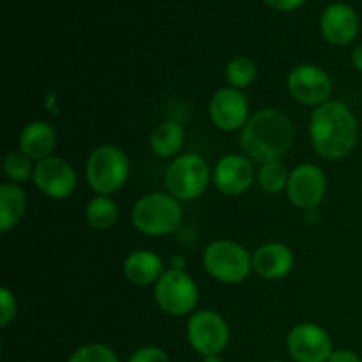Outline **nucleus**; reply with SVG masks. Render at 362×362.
<instances>
[{"label": "nucleus", "instance_id": "f257e3e1", "mask_svg": "<svg viewBox=\"0 0 362 362\" xmlns=\"http://www.w3.org/2000/svg\"><path fill=\"white\" fill-rule=\"evenodd\" d=\"M311 144L325 159H343L359 140V122L341 101H327L311 113Z\"/></svg>", "mask_w": 362, "mask_h": 362}, {"label": "nucleus", "instance_id": "f03ea898", "mask_svg": "<svg viewBox=\"0 0 362 362\" xmlns=\"http://www.w3.org/2000/svg\"><path fill=\"white\" fill-rule=\"evenodd\" d=\"M293 124L279 110H260L255 113L240 134V148L250 159L260 165L279 161L293 144Z\"/></svg>", "mask_w": 362, "mask_h": 362}, {"label": "nucleus", "instance_id": "7ed1b4c3", "mask_svg": "<svg viewBox=\"0 0 362 362\" xmlns=\"http://www.w3.org/2000/svg\"><path fill=\"white\" fill-rule=\"evenodd\" d=\"M182 209L179 200L168 193H148L136 202L133 209V225L145 235H168L179 228Z\"/></svg>", "mask_w": 362, "mask_h": 362}, {"label": "nucleus", "instance_id": "20e7f679", "mask_svg": "<svg viewBox=\"0 0 362 362\" xmlns=\"http://www.w3.org/2000/svg\"><path fill=\"white\" fill-rule=\"evenodd\" d=\"M129 177V159L122 148L115 145H101L94 148L87 161V180L98 194L119 191Z\"/></svg>", "mask_w": 362, "mask_h": 362}, {"label": "nucleus", "instance_id": "39448f33", "mask_svg": "<svg viewBox=\"0 0 362 362\" xmlns=\"http://www.w3.org/2000/svg\"><path fill=\"white\" fill-rule=\"evenodd\" d=\"M204 265L209 274L226 285H237L250 276L253 257L246 247L233 240H214L204 253Z\"/></svg>", "mask_w": 362, "mask_h": 362}, {"label": "nucleus", "instance_id": "423d86ee", "mask_svg": "<svg viewBox=\"0 0 362 362\" xmlns=\"http://www.w3.org/2000/svg\"><path fill=\"white\" fill-rule=\"evenodd\" d=\"M209 180H211L209 165L204 158L197 154H182L173 159L165 177L170 194L184 202L202 197L207 189Z\"/></svg>", "mask_w": 362, "mask_h": 362}, {"label": "nucleus", "instance_id": "0eeeda50", "mask_svg": "<svg viewBox=\"0 0 362 362\" xmlns=\"http://www.w3.org/2000/svg\"><path fill=\"white\" fill-rule=\"evenodd\" d=\"M154 299L165 313L184 317L197 308L198 286L182 269H170L156 283Z\"/></svg>", "mask_w": 362, "mask_h": 362}, {"label": "nucleus", "instance_id": "6e6552de", "mask_svg": "<svg viewBox=\"0 0 362 362\" xmlns=\"http://www.w3.org/2000/svg\"><path fill=\"white\" fill-rule=\"evenodd\" d=\"M187 339L200 356H218L230 341L228 324L216 311H198L187 322Z\"/></svg>", "mask_w": 362, "mask_h": 362}, {"label": "nucleus", "instance_id": "1a4fd4ad", "mask_svg": "<svg viewBox=\"0 0 362 362\" xmlns=\"http://www.w3.org/2000/svg\"><path fill=\"white\" fill-rule=\"evenodd\" d=\"M332 81L322 67L303 64L288 74V92L296 101L306 106H320L331 95Z\"/></svg>", "mask_w": 362, "mask_h": 362}, {"label": "nucleus", "instance_id": "9d476101", "mask_svg": "<svg viewBox=\"0 0 362 362\" xmlns=\"http://www.w3.org/2000/svg\"><path fill=\"white\" fill-rule=\"evenodd\" d=\"M286 346L296 362H327L332 356V341L325 329L310 322L290 331Z\"/></svg>", "mask_w": 362, "mask_h": 362}, {"label": "nucleus", "instance_id": "9b49d317", "mask_svg": "<svg viewBox=\"0 0 362 362\" xmlns=\"http://www.w3.org/2000/svg\"><path fill=\"white\" fill-rule=\"evenodd\" d=\"M325 189H327V182H325L324 172L311 163L297 166L290 173L288 186H286L290 202L303 211L317 209L324 200Z\"/></svg>", "mask_w": 362, "mask_h": 362}, {"label": "nucleus", "instance_id": "f8f14e48", "mask_svg": "<svg viewBox=\"0 0 362 362\" xmlns=\"http://www.w3.org/2000/svg\"><path fill=\"white\" fill-rule=\"evenodd\" d=\"M34 184L42 194L55 200L71 197L76 189L78 177L73 166L60 158H46L34 168Z\"/></svg>", "mask_w": 362, "mask_h": 362}, {"label": "nucleus", "instance_id": "ddd939ff", "mask_svg": "<svg viewBox=\"0 0 362 362\" xmlns=\"http://www.w3.org/2000/svg\"><path fill=\"white\" fill-rule=\"evenodd\" d=\"M209 115L218 129L232 133L247 124L250 105L247 98L237 88H219L211 99Z\"/></svg>", "mask_w": 362, "mask_h": 362}, {"label": "nucleus", "instance_id": "4468645a", "mask_svg": "<svg viewBox=\"0 0 362 362\" xmlns=\"http://www.w3.org/2000/svg\"><path fill=\"white\" fill-rule=\"evenodd\" d=\"M253 179V163L250 158L239 154H230L219 159L212 173L214 186L228 197H237L250 189Z\"/></svg>", "mask_w": 362, "mask_h": 362}, {"label": "nucleus", "instance_id": "2eb2a0df", "mask_svg": "<svg viewBox=\"0 0 362 362\" xmlns=\"http://www.w3.org/2000/svg\"><path fill=\"white\" fill-rule=\"evenodd\" d=\"M320 28L325 41L336 46H346L359 32V18L346 4H332L322 14Z\"/></svg>", "mask_w": 362, "mask_h": 362}, {"label": "nucleus", "instance_id": "dca6fc26", "mask_svg": "<svg viewBox=\"0 0 362 362\" xmlns=\"http://www.w3.org/2000/svg\"><path fill=\"white\" fill-rule=\"evenodd\" d=\"M293 267V253L281 243H269L258 247L253 257V269L265 279H281Z\"/></svg>", "mask_w": 362, "mask_h": 362}, {"label": "nucleus", "instance_id": "f3484780", "mask_svg": "<svg viewBox=\"0 0 362 362\" xmlns=\"http://www.w3.org/2000/svg\"><path fill=\"white\" fill-rule=\"evenodd\" d=\"M57 147V131L42 120L27 124L20 134V151L35 161L52 158Z\"/></svg>", "mask_w": 362, "mask_h": 362}, {"label": "nucleus", "instance_id": "a211bd4d", "mask_svg": "<svg viewBox=\"0 0 362 362\" xmlns=\"http://www.w3.org/2000/svg\"><path fill=\"white\" fill-rule=\"evenodd\" d=\"M124 274L133 285L147 286L163 276V262L148 250H136L124 262Z\"/></svg>", "mask_w": 362, "mask_h": 362}, {"label": "nucleus", "instance_id": "6ab92c4d", "mask_svg": "<svg viewBox=\"0 0 362 362\" xmlns=\"http://www.w3.org/2000/svg\"><path fill=\"white\" fill-rule=\"evenodd\" d=\"M27 211V194L14 182H4L0 186V232L13 230Z\"/></svg>", "mask_w": 362, "mask_h": 362}, {"label": "nucleus", "instance_id": "aec40b11", "mask_svg": "<svg viewBox=\"0 0 362 362\" xmlns=\"http://www.w3.org/2000/svg\"><path fill=\"white\" fill-rule=\"evenodd\" d=\"M184 129L177 122H163L151 136V148L158 158H172L182 148Z\"/></svg>", "mask_w": 362, "mask_h": 362}, {"label": "nucleus", "instance_id": "412c9836", "mask_svg": "<svg viewBox=\"0 0 362 362\" xmlns=\"http://www.w3.org/2000/svg\"><path fill=\"white\" fill-rule=\"evenodd\" d=\"M87 221L92 228L95 230H108L112 228L119 218V209L112 198L105 197V194H98L92 198L90 204L87 205Z\"/></svg>", "mask_w": 362, "mask_h": 362}, {"label": "nucleus", "instance_id": "4be33fe9", "mask_svg": "<svg viewBox=\"0 0 362 362\" xmlns=\"http://www.w3.org/2000/svg\"><path fill=\"white\" fill-rule=\"evenodd\" d=\"M255 78H257V66L250 57H235L226 66V80L232 85V88H237V90L250 87Z\"/></svg>", "mask_w": 362, "mask_h": 362}, {"label": "nucleus", "instance_id": "5701e85b", "mask_svg": "<svg viewBox=\"0 0 362 362\" xmlns=\"http://www.w3.org/2000/svg\"><path fill=\"white\" fill-rule=\"evenodd\" d=\"M288 172L286 166L281 161H269L262 165L260 172H258V182H260L262 189L267 193H279L283 187L288 186Z\"/></svg>", "mask_w": 362, "mask_h": 362}, {"label": "nucleus", "instance_id": "b1692460", "mask_svg": "<svg viewBox=\"0 0 362 362\" xmlns=\"http://www.w3.org/2000/svg\"><path fill=\"white\" fill-rule=\"evenodd\" d=\"M32 159L25 156L23 152H9L4 158V173L9 177L13 182H27L30 177H34Z\"/></svg>", "mask_w": 362, "mask_h": 362}, {"label": "nucleus", "instance_id": "393cba45", "mask_svg": "<svg viewBox=\"0 0 362 362\" xmlns=\"http://www.w3.org/2000/svg\"><path fill=\"white\" fill-rule=\"evenodd\" d=\"M67 362H120L117 354L110 346L101 343H90L83 345L69 357Z\"/></svg>", "mask_w": 362, "mask_h": 362}, {"label": "nucleus", "instance_id": "a878e982", "mask_svg": "<svg viewBox=\"0 0 362 362\" xmlns=\"http://www.w3.org/2000/svg\"><path fill=\"white\" fill-rule=\"evenodd\" d=\"M0 325L2 327H7L11 324L14 317H16V310H18V304H16V297L13 296L9 288H2L0 290Z\"/></svg>", "mask_w": 362, "mask_h": 362}, {"label": "nucleus", "instance_id": "bb28decb", "mask_svg": "<svg viewBox=\"0 0 362 362\" xmlns=\"http://www.w3.org/2000/svg\"><path fill=\"white\" fill-rule=\"evenodd\" d=\"M127 362H170L168 354L158 346H144L138 349Z\"/></svg>", "mask_w": 362, "mask_h": 362}, {"label": "nucleus", "instance_id": "cd10ccee", "mask_svg": "<svg viewBox=\"0 0 362 362\" xmlns=\"http://www.w3.org/2000/svg\"><path fill=\"white\" fill-rule=\"evenodd\" d=\"M264 2L276 11H293L303 6L306 0H264Z\"/></svg>", "mask_w": 362, "mask_h": 362}, {"label": "nucleus", "instance_id": "c85d7f7f", "mask_svg": "<svg viewBox=\"0 0 362 362\" xmlns=\"http://www.w3.org/2000/svg\"><path fill=\"white\" fill-rule=\"evenodd\" d=\"M327 362H362V361L356 352H352V350H338V352H332V356L329 357Z\"/></svg>", "mask_w": 362, "mask_h": 362}, {"label": "nucleus", "instance_id": "c756f323", "mask_svg": "<svg viewBox=\"0 0 362 362\" xmlns=\"http://www.w3.org/2000/svg\"><path fill=\"white\" fill-rule=\"evenodd\" d=\"M352 62L354 66H356L362 73V45L357 46V48L352 52Z\"/></svg>", "mask_w": 362, "mask_h": 362}, {"label": "nucleus", "instance_id": "7c9ffc66", "mask_svg": "<svg viewBox=\"0 0 362 362\" xmlns=\"http://www.w3.org/2000/svg\"><path fill=\"white\" fill-rule=\"evenodd\" d=\"M204 362H221V359H219L218 356H209V357H205Z\"/></svg>", "mask_w": 362, "mask_h": 362}, {"label": "nucleus", "instance_id": "2f4dec72", "mask_svg": "<svg viewBox=\"0 0 362 362\" xmlns=\"http://www.w3.org/2000/svg\"><path fill=\"white\" fill-rule=\"evenodd\" d=\"M271 362H281V361H271Z\"/></svg>", "mask_w": 362, "mask_h": 362}]
</instances>
